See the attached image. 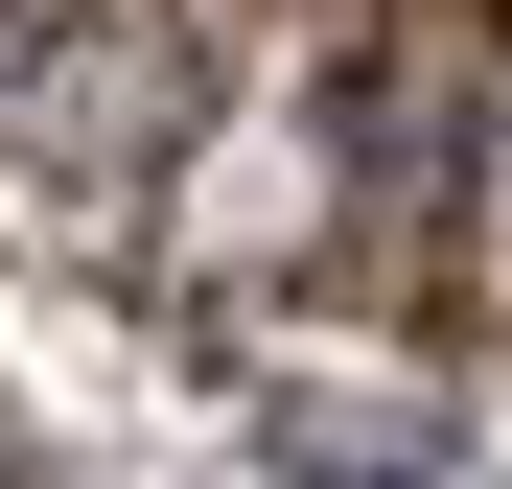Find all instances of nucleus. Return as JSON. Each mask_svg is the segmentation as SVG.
Here are the masks:
<instances>
[{
  "label": "nucleus",
  "mask_w": 512,
  "mask_h": 489,
  "mask_svg": "<svg viewBox=\"0 0 512 489\" xmlns=\"http://www.w3.org/2000/svg\"><path fill=\"white\" fill-rule=\"evenodd\" d=\"M0 489H24V466H0Z\"/></svg>",
  "instance_id": "obj_1"
}]
</instances>
